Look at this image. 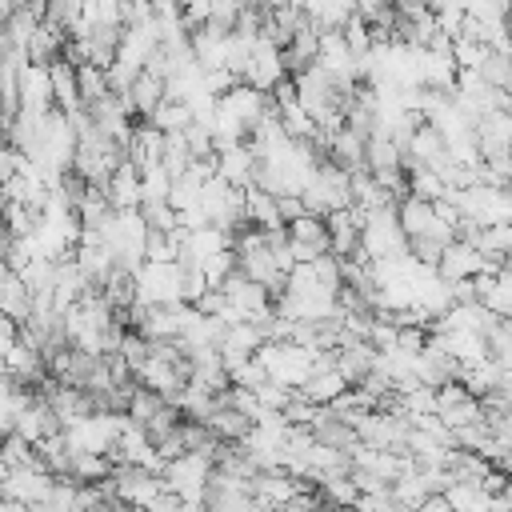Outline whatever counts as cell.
I'll use <instances>...</instances> for the list:
<instances>
[{
	"label": "cell",
	"mask_w": 512,
	"mask_h": 512,
	"mask_svg": "<svg viewBox=\"0 0 512 512\" xmlns=\"http://www.w3.org/2000/svg\"><path fill=\"white\" fill-rule=\"evenodd\" d=\"M316 64L336 76L340 84H360V56L348 48L344 32H320V48H316Z\"/></svg>",
	"instance_id": "obj_11"
},
{
	"label": "cell",
	"mask_w": 512,
	"mask_h": 512,
	"mask_svg": "<svg viewBox=\"0 0 512 512\" xmlns=\"http://www.w3.org/2000/svg\"><path fill=\"white\" fill-rule=\"evenodd\" d=\"M504 92H508V96H512V76H508V88H504Z\"/></svg>",
	"instance_id": "obj_48"
},
{
	"label": "cell",
	"mask_w": 512,
	"mask_h": 512,
	"mask_svg": "<svg viewBox=\"0 0 512 512\" xmlns=\"http://www.w3.org/2000/svg\"><path fill=\"white\" fill-rule=\"evenodd\" d=\"M284 76H288V68H284V48L272 44L268 36H256V44H252V52H248V60H244L240 84H252V88H260V92H272Z\"/></svg>",
	"instance_id": "obj_6"
},
{
	"label": "cell",
	"mask_w": 512,
	"mask_h": 512,
	"mask_svg": "<svg viewBox=\"0 0 512 512\" xmlns=\"http://www.w3.org/2000/svg\"><path fill=\"white\" fill-rule=\"evenodd\" d=\"M124 100L132 104V112H136V116H144V120H148V116H152V108L164 100V80H160V76H152V72H140V76L132 80V88L124 92Z\"/></svg>",
	"instance_id": "obj_27"
},
{
	"label": "cell",
	"mask_w": 512,
	"mask_h": 512,
	"mask_svg": "<svg viewBox=\"0 0 512 512\" xmlns=\"http://www.w3.org/2000/svg\"><path fill=\"white\" fill-rule=\"evenodd\" d=\"M252 164H256V152H252L248 140L216 152V176L228 180V184H236V188H248L252 184Z\"/></svg>",
	"instance_id": "obj_23"
},
{
	"label": "cell",
	"mask_w": 512,
	"mask_h": 512,
	"mask_svg": "<svg viewBox=\"0 0 512 512\" xmlns=\"http://www.w3.org/2000/svg\"><path fill=\"white\" fill-rule=\"evenodd\" d=\"M344 388H352L340 372H336V364H312V372H308V380L296 388L304 400H312V404H332Z\"/></svg>",
	"instance_id": "obj_24"
},
{
	"label": "cell",
	"mask_w": 512,
	"mask_h": 512,
	"mask_svg": "<svg viewBox=\"0 0 512 512\" xmlns=\"http://www.w3.org/2000/svg\"><path fill=\"white\" fill-rule=\"evenodd\" d=\"M476 144H480V156H500V152H512V112L508 108H488L476 124Z\"/></svg>",
	"instance_id": "obj_18"
},
{
	"label": "cell",
	"mask_w": 512,
	"mask_h": 512,
	"mask_svg": "<svg viewBox=\"0 0 512 512\" xmlns=\"http://www.w3.org/2000/svg\"><path fill=\"white\" fill-rule=\"evenodd\" d=\"M480 304H488L500 320H512V268H500L492 276V288L480 296Z\"/></svg>",
	"instance_id": "obj_32"
},
{
	"label": "cell",
	"mask_w": 512,
	"mask_h": 512,
	"mask_svg": "<svg viewBox=\"0 0 512 512\" xmlns=\"http://www.w3.org/2000/svg\"><path fill=\"white\" fill-rule=\"evenodd\" d=\"M508 36H512V16H508Z\"/></svg>",
	"instance_id": "obj_49"
},
{
	"label": "cell",
	"mask_w": 512,
	"mask_h": 512,
	"mask_svg": "<svg viewBox=\"0 0 512 512\" xmlns=\"http://www.w3.org/2000/svg\"><path fill=\"white\" fill-rule=\"evenodd\" d=\"M320 32H336L356 16V0H304L300 4Z\"/></svg>",
	"instance_id": "obj_25"
},
{
	"label": "cell",
	"mask_w": 512,
	"mask_h": 512,
	"mask_svg": "<svg viewBox=\"0 0 512 512\" xmlns=\"http://www.w3.org/2000/svg\"><path fill=\"white\" fill-rule=\"evenodd\" d=\"M104 196H108V204L116 208V212H132V208H140V168L124 156L116 168H112V176L104 180Z\"/></svg>",
	"instance_id": "obj_19"
},
{
	"label": "cell",
	"mask_w": 512,
	"mask_h": 512,
	"mask_svg": "<svg viewBox=\"0 0 512 512\" xmlns=\"http://www.w3.org/2000/svg\"><path fill=\"white\" fill-rule=\"evenodd\" d=\"M108 512H144V508H136V504H124V500H116Z\"/></svg>",
	"instance_id": "obj_44"
},
{
	"label": "cell",
	"mask_w": 512,
	"mask_h": 512,
	"mask_svg": "<svg viewBox=\"0 0 512 512\" xmlns=\"http://www.w3.org/2000/svg\"><path fill=\"white\" fill-rule=\"evenodd\" d=\"M136 212L144 216L148 232H172V228H176V208H172L168 200H140Z\"/></svg>",
	"instance_id": "obj_36"
},
{
	"label": "cell",
	"mask_w": 512,
	"mask_h": 512,
	"mask_svg": "<svg viewBox=\"0 0 512 512\" xmlns=\"http://www.w3.org/2000/svg\"><path fill=\"white\" fill-rule=\"evenodd\" d=\"M56 476L48 468H8V476L0 480V496L4 500H20V504H44L52 492Z\"/></svg>",
	"instance_id": "obj_12"
},
{
	"label": "cell",
	"mask_w": 512,
	"mask_h": 512,
	"mask_svg": "<svg viewBox=\"0 0 512 512\" xmlns=\"http://www.w3.org/2000/svg\"><path fill=\"white\" fill-rule=\"evenodd\" d=\"M0 312L16 324H24L32 316V288L24 284V276L8 264H0Z\"/></svg>",
	"instance_id": "obj_20"
},
{
	"label": "cell",
	"mask_w": 512,
	"mask_h": 512,
	"mask_svg": "<svg viewBox=\"0 0 512 512\" xmlns=\"http://www.w3.org/2000/svg\"><path fill=\"white\" fill-rule=\"evenodd\" d=\"M256 360L264 364L268 380H276V384H284V388H300V384L308 380V372H312L316 352H308V348H300V344H292V340H264V344L256 348Z\"/></svg>",
	"instance_id": "obj_3"
},
{
	"label": "cell",
	"mask_w": 512,
	"mask_h": 512,
	"mask_svg": "<svg viewBox=\"0 0 512 512\" xmlns=\"http://www.w3.org/2000/svg\"><path fill=\"white\" fill-rule=\"evenodd\" d=\"M208 476H212V456L204 452H184L164 464V488L176 492L180 500H204Z\"/></svg>",
	"instance_id": "obj_5"
},
{
	"label": "cell",
	"mask_w": 512,
	"mask_h": 512,
	"mask_svg": "<svg viewBox=\"0 0 512 512\" xmlns=\"http://www.w3.org/2000/svg\"><path fill=\"white\" fill-rule=\"evenodd\" d=\"M436 272H440L448 284L472 280V276L484 272V252H480L476 244H468V240H448L444 252H440V260H436Z\"/></svg>",
	"instance_id": "obj_13"
},
{
	"label": "cell",
	"mask_w": 512,
	"mask_h": 512,
	"mask_svg": "<svg viewBox=\"0 0 512 512\" xmlns=\"http://www.w3.org/2000/svg\"><path fill=\"white\" fill-rule=\"evenodd\" d=\"M300 200H304V212H312V216H328L336 208H348V200H352V176L340 164L320 160L312 168L308 184L300 188Z\"/></svg>",
	"instance_id": "obj_1"
},
{
	"label": "cell",
	"mask_w": 512,
	"mask_h": 512,
	"mask_svg": "<svg viewBox=\"0 0 512 512\" xmlns=\"http://www.w3.org/2000/svg\"><path fill=\"white\" fill-rule=\"evenodd\" d=\"M180 512H208V504H204V500H184Z\"/></svg>",
	"instance_id": "obj_43"
},
{
	"label": "cell",
	"mask_w": 512,
	"mask_h": 512,
	"mask_svg": "<svg viewBox=\"0 0 512 512\" xmlns=\"http://www.w3.org/2000/svg\"><path fill=\"white\" fill-rule=\"evenodd\" d=\"M16 100L28 112H48L52 108V80H48V64H20L16 72Z\"/></svg>",
	"instance_id": "obj_15"
},
{
	"label": "cell",
	"mask_w": 512,
	"mask_h": 512,
	"mask_svg": "<svg viewBox=\"0 0 512 512\" xmlns=\"http://www.w3.org/2000/svg\"><path fill=\"white\" fill-rule=\"evenodd\" d=\"M200 208L208 216L212 228H224V232H236L244 228V188L220 180V176H208L204 188H200Z\"/></svg>",
	"instance_id": "obj_4"
},
{
	"label": "cell",
	"mask_w": 512,
	"mask_h": 512,
	"mask_svg": "<svg viewBox=\"0 0 512 512\" xmlns=\"http://www.w3.org/2000/svg\"><path fill=\"white\" fill-rule=\"evenodd\" d=\"M112 472V460L104 456V452H72V460H68V480L72 484H88V480H104Z\"/></svg>",
	"instance_id": "obj_29"
},
{
	"label": "cell",
	"mask_w": 512,
	"mask_h": 512,
	"mask_svg": "<svg viewBox=\"0 0 512 512\" xmlns=\"http://www.w3.org/2000/svg\"><path fill=\"white\" fill-rule=\"evenodd\" d=\"M272 4H304V0H268V8H272Z\"/></svg>",
	"instance_id": "obj_46"
},
{
	"label": "cell",
	"mask_w": 512,
	"mask_h": 512,
	"mask_svg": "<svg viewBox=\"0 0 512 512\" xmlns=\"http://www.w3.org/2000/svg\"><path fill=\"white\" fill-rule=\"evenodd\" d=\"M504 192H508V200H512V180H508V184H504Z\"/></svg>",
	"instance_id": "obj_47"
},
{
	"label": "cell",
	"mask_w": 512,
	"mask_h": 512,
	"mask_svg": "<svg viewBox=\"0 0 512 512\" xmlns=\"http://www.w3.org/2000/svg\"><path fill=\"white\" fill-rule=\"evenodd\" d=\"M20 8H28V0H0V20L12 16V12H20Z\"/></svg>",
	"instance_id": "obj_42"
},
{
	"label": "cell",
	"mask_w": 512,
	"mask_h": 512,
	"mask_svg": "<svg viewBox=\"0 0 512 512\" xmlns=\"http://www.w3.org/2000/svg\"><path fill=\"white\" fill-rule=\"evenodd\" d=\"M408 192H412V196H420V200H440V196L448 192V184L440 180V172H436V168H424V164H420V168H412V172H408Z\"/></svg>",
	"instance_id": "obj_34"
},
{
	"label": "cell",
	"mask_w": 512,
	"mask_h": 512,
	"mask_svg": "<svg viewBox=\"0 0 512 512\" xmlns=\"http://www.w3.org/2000/svg\"><path fill=\"white\" fill-rule=\"evenodd\" d=\"M48 80H52V108L60 112H80V88H76V64L68 56L48 64Z\"/></svg>",
	"instance_id": "obj_22"
},
{
	"label": "cell",
	"mask_w": 512,
	"mask_h": 512,
	"mask_svg": "<svg viewBox=\"0 0 512 512\" xmlns=\"http://www.w3.org/2000/svg\"><path fill=\"white\" fill-rule=\"evenodd\" d=\"M136 300L144 304H176L180 300V264L168 260H144L136 268Z\"/></svg>",
	"instance_id": "obj_7"
},
{
	"label": "cell",
	"mask_w": 512,
	"mask_h": 512,
	"mask_svg": "<svg viewBox=\"0 0 512 512\" xmlns=\"http://www.w3.org/2000/svg\"><path fill=\"white\" fill-rule=\"evenodd\" d=\"M352 508L356 512H392L396 500H392V488H380V492H360Z\"/></svg>",
	"instance_id": "obj_38"
},
{
	"label": "cell",
	"mask_w": 512,
	"mask_h": 512,
	"mask_svg": "<svg viewBox=\"0 0 512 512\" xmlns=\"http://www.w3.org/2000/svg\"><path fill=\"white\" fill-rule=\"evenodd\" d=\"M244 220L256 224V228H284L280 208H276V196L264 192V188H256V184L244 188Z\"/></svg>",
	"instance_id": "obj_26"
},
{
	"label": "cell",
	"mask_w": 512,
	"mask_h": 512,
	"mask_svg": "<svg viewBox=\"0 0 512 512\" xmlns=\"http://www.w3.org/2000/svg\"><path fill=\"white\" fill-rule=\"evenodd\" d=\"M0 376H8V360H4V348H0Z\"/></svg>",
	"instance_id": "obj_45"
},
{
	"label": "cell",
	"mask_w": 512,
	"mask_h": 512,
	"mask_svg": "<svg viewBox=\"0 0 512 512\" xmlns=\"http://www.w3.org/2000/svg\"><path fill=\"white\" fill-rule=\"evenodd\" d=\"M204 424H208V432H212L216 440H244V436L252 432V416H244L240 408H232V404L224 400V392H220L216 404L204 412Z\"/></svg>",
	"instance_id": "obj_21"
},
{
	"label": "cell",
	"mask_w": 512,
	"mask_h": 512,
	"mask_svg": "<svg viewBox=\"0 0 512 512\" xmlns=\"http://www.w3.org/2000/svg\"><path fill=\"white\" fill-rule=\"evenodd\" d=\"M364 152H368V136H364V132L348 128V124H340L336 132H328V152H324V160L340 164L348 176H352V172H364Z\"/></svg>",
	"instance_id": "obj_17"
},
{
	"label": "cell",
	"mask_w": 512,
	"mask_h": 512,
	"mask_svg": "<svg viewBox=\"0 0 512 512\" xmlns=\"http://www.w3.org/2000/svg\"><path fill=\"white\" fill-rule=\"evenodd\" d=\"M492 88H508V76H512V52H488L484 64L476 68Z\"/></svg>",
	"instance_id": "obj_37"
},
{
	"label": "cell",
	"mask_w": 512,
	"mask_h": 512,
	"mask_svg": "<svg viewBox=\"0 0 512 512\" xmlns=\"http://www.w3.org/2000/svg\"><path fill=\"white\" fill-rule=\"evenodd\" d=\"M276 208H280V220L288 224L304 212V200H300V192H284V196H276Z\"/></svg>",
	"instance_id": "obj_39"
},
{
	"label": "cell",
	"mask_w": 512,
	"mask_h": 512,
	"mask_svg": "<svg viewBox=\"0 0 512 512\" xmlns=\"http://www.w3.org/2000/svg\"><path fill=\"white\" fill-rule=\"evenodd\" d=\"M16 340H20V324H16V320H8V316L0 312V348L8 352Z\"/></svg>",
	"instance_id": "obj_40"
},
{
	"label": "cell",
	"mask_w": 512,
	"mask_h": 512,
	"mask_svg": "<svg viewBox=\"0 0 512 512\" xmlns=\"http://www.w3.org/2000/svg\"><path fill=\"white\" fill-rule=\"evenodd\" d=\"M428 496H432V492L424 488V480H420L416 472H404V476H396V480H392V500H396V508H400V512H416Z\"/></svg>",
	"instance_id": "obj_31"
},
{
	"label": "cell",
	"mask_w": 512,
	"mask_h": 512,
	"mask_svg": "<svg viewBox=\"0 0 512 512\" xmlns=\"http://www.w3.org/2000/svg\"><path fill=\"white\" fill-rule=\"evenodd\" d=\"M460 8L480 24H504L512 16V0H460Z\"/></svg>",
	"instance_id": "obj_35"
},
{
	"label": "cell",
	"mask_w": 512,
	"mask_h": 512,
	"mask_svg": "<svg viewBox=\"0 0 512 512\" xmlns=\"http://www.w3.org/2000/svg\"><path fill=\"white\" fill-rule=\"evenodd\" d=\"M284 232H288V252H292L296 264H312L316 256L328 252V224H324V216L300 212L296 220L284 224Z\"/></svg>",
	"instance_id": "obj_9"
},
{
	"label": "cell",
	"mask_w": 512,
	"mask_h": 512,
	"mask_svg": "<svg viewBox=\"0 0 512 512\" xmlns=\"http://www.w3.org/2000/svg\"><path fill=\"white\" fill-rule=\"evenodd\" d=\"M148 124H152V128H160L164 136H168V132H184V128L192 124V108H188L184 100H172V96H164V100L152 108Z\"/></svg>",
	"instance_id": "obj_28"
},
{
	"label": "cell",
	"mask_w": 512,
	"mask_h": 512,
	"mask_svg": "<svg viewBox=\"0 0 512 512\" xmlns=\"http://www.w3.org/2000/svg\"><path fill=\"white\" fill-rule=\"evenodd\" d=\"M108 480H112V488H116V500L136 504V508H148V504L164 492V476L148 472L144 464H112Z\"/></svg>",
	"instance_id": "obj_8"
},
{
	"label": "cell",
	"mask_w": 512,
	"mask_h": 512,
	"mask_svg": "<svg viewBox=\"0 0 512 512\" xmlns=\"http://www.w3.org/2000/svg\"><path fill=\"white\" fill-rule=\"evenodd\" d=\"M160 164H164V172H168V176H180V172L192 164V152H188V140H184V132H168V136H164V148H160Z\"/></svg>",
	"instance_id": "obj_33"
},
{
	"label": "cell",
	"mask_w": 512,
	"mask_h": 512,
	"mask_svg": "<svg viewBox=\"0 0 512 512\" xmlns=\"http://www.w3.org/2000/svg\"><path fill=\"white\" fill-rule=\"evenodd\" d=\"M416 512H456V508L444 500V492H432V496H428V500H424Z\"/></svg>",
	"instance_id": "obj_41"
},
{
	"label": "cell",
	"mask_w": 512,
	"mask_h": 512,
	"mask_svg": "<svg viewBox=\"0 0 512 512\" xmlns=\"http://www.w3.org/2000/svg\"><path fill=\"white\" fill-rule=\"evenodd\" d=\"M332 352H336V372H340L348 384H360V380L376 368V348H372L364 336H340V344H336Z\"/></svg>",
	"instance_id": "obj_16"
},
{
	"label": "cell",
	"mask_w": 512,
	"mask_h": 512,
	"mask_svg": "<svg viewBox=\"0 0 512 512\" xmlns=\"http://www.w3.org/2000/svg\"><path fill=\"white\" fill-rule=\"evenodd\" d=\"M328 224V252L332 256H356L360 252V224H364V212L360 208H336L324 216Z\"/></svg>",
	"instance_id": "obj_14"
},
{
	"label": "cell",
	"mask_w": 512,
	"mask_h": 512,
	"mask_svg": "<svg viewBox=\"0 0 512 512\" xmlns=\"http://www.w3.org/2000/svg\"><path fill=\"white\" fill-rule=\"evenodd\" d=\"M436 416H440L448 428H464V424L484 420V404H480V396H472L460 380H448V384L436 388Z\"/></svg>",
	"instance_id": "obj_10"
},
{
	"label": "cell",
	"mask_w": 512,
	"mask_h": 512,
	"mask_svg": "<svg viewBox=\"0 0 512 512\" xmlns=\"http://www.w3.org/2000/svg\"><path fill=\"white\" fill-rule=\"evenodd\" d=\"M392 512H400V508H392Z\"/></svg>",
	"instance_id": "obj_50"
},
{
	"label": "cell",
	"mask_w": 512,
	"mask_h": 512,
	"mask_svg": "<svg viewBox=\"0 0 512 512\" xmlns=\"http://www.w3.org/2000/svg\"><path fill=\"white\" fill-rule=\"evenodd\" d=\"M76 88H80V108H92L96 100H104L108 88V72L96 64H76Z\"/></svg>",
	"instance_id": "obj_30"
},
{
	"label": "cell",
	"mask_w": 512,
	"mask_h": 512,
	"mask_svg": "<svg viewBox=\"0 0 512 512\" xmlns=\"http://www.w3.org/2000/svg\"><path fill=\"white\" fill-rule=\"evenodd\" d=\"M408 252V236L396 220V204L388 208H372L364 212V224H360V252L364 260H396Z\"/></svg>",
	"instance_id": "obj_2"
}]
</instances>
